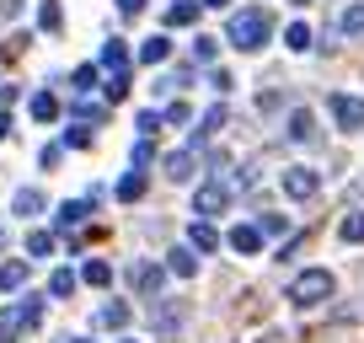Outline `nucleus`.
I'll list each match as a JSON object with an SVG mask.
<instances>
[{
    "label": "nucleus",
    "instance_id": "1",
    "mask_svg": "<svg viewBox=\"0 0 364 343\" xmlns=\"http://www.w3.org/2000/svg\"><path fill=\"white\" fill-rule=\"evenodd\" d=\"M268 33H273V16L262 11V6H247V11H236V16H230L225 43H230V48H241V54H252V48H262V43H268Z\"/></svg>",
    "mask_w": 364,
    "mask_h": 343
},
{
    "label": "nucleus",
    "instance_id": "2",
    "mask_svg": "<svg viewBox=\"0 0 364 343\" xmlns=\"http://www.w3.org/2000/svg\"><path fill=\"white\" fill-rule=\"evenodd\" d=\"M43 322V295H22L16 306L0 311V343H16L22 332H33Z\"/></svg>",
    "mask_w": 364,
    "mask_h": 343
},
{
    "label": "nucleus",
    "instance_id": "3",
    "mask_svg": "<svg viewBox=\"0 0 364 343\" xmlns=\"http://www.w3.org/2000/svg\"><path fill=\"white\" fill-rule=\"evenodd\" d=\"M338 290V279H332V268H306V274H295V285H289V300H295L300 311L306 306H321V300Z\"/></svg>",
    "mask_w": 364,
    "mask_h": 343
},
{
    "label": "nucleus",
    "instance_id": "4",
    "mask_svg": "<svg viewBox=\"0 0 364 343\" xmlns=\"http://www.w3.org/2000/svg\"><path fill=\"white\" fill-rule=\"evenodd\" d=\"M327 113L338 118V129H343V134H353V129H364V97L332 92V97H327Z\"/></svg>",
    "mask_w": 364,
    "mask_h": 343
},
{
    "label": "nucleus",
    "instance_id": "5",
    "mask_svg": "<svg viewBox=\"0 0 364 343\" xmlns=\"http://www.w3.org/2000/svg\"><path fill=\"white\" fill-rule=\"evenodd\" d=\"M316 188H321V177H316L311 167H289V172H284V194L300 199V204H306V199H316Z\"/></svg>",
    "mask_w": 364,
    "mask_h": 343
},
{
    "label": "nucleus",
    "instance_id": "6",
    "mask_svg": "<svg viewBox=\"0 0 364 343\" xmlns=\"http://www.w3.org/2000/svg\"><path fill=\"white\" fill-rule=\"evenodd\" d=\"M225 204H230V183H220V177H215V183H204V188L193 194V209H198V215H220Z\"/></svg>",
    "mask_w": 364,
    "mask_h": 343
},
{
    "label": "nucleus",
    "instance_id": "7",
    "mask_svg": "<svg viewBox=\"0 0 364 343\" xmlns=\"http://www.w3.org/2000/svg\"><path fill=\"white\" fill-rule=\"evenodd\" d=\"M161 279H166V274H161L156 263H134V268H129V285H134L139 295H161Z\"/></svg>",
    "mask_w": 364,
    "mask_h": 343
},
{
    "label": "nucleus",
    "instance_id": "8",
    "mask_svg": "<svg viewBox=\"0 0 364 343\" xmlns=\"http://www.w3.org/2000/svg\"><path fill=\"white\" fill-rule=\"evenodd\" d=\"M193 172H198L193 150H171V156H166V177H171V183H193Z\"/></svg>",
    "mask_w": 364,
    "mask_h": 343
},
{
    "label": "nucleus",
    "instance_id": "9",
    "mask_svg": "<svg viewBox=\"0 0 364 343\" xmlns=\"http://www.w3.org/2000/svg\"><path fill=\"white\" fill-rule=\"evenodd\" d=\"M97 70H107V75H113V70H129V43H124V38H107V43H102Z\"/></svg>",
    "mask_w": 364,
    "mask_h": 343
},
{
    "label": "nucleus",
    "instance_id": "10",
    "mask_svg": "<svg viewBox=\"0 0 364 343\" xmlns=\"http://www.w3.org/2000/svg\"><path fill=\"white\" fill-rule=\"evenodd\" d=\"M225 124H230V113H225V102H215V107H209V113H204V118H198V134H193V150H198V145H204V139H209V134H220V129H225Z\"/></svg>",
    "mask_w": 364,
    "mask_h": 343
},
{
    "label": "nucleus",
    "instance_id": "11",
    "mask_svg": "<svg viewBox=\"0 0 364 343\" xmlns=\"http://www.w3.org/2000/svg\"><path fill=\"white\" fill-rule=\"evenodd\" d=\"M289 139H300V145L316 139V118H311V107H295V113H289Z\"/></svg>",
    "mask_w": 364,
    "mask_h": 343
},
{
    "label": "nucleus",
    "instance_id": "12",
    "mask_svg": "<svg viewBox=\"0 0 364 343\" xmlns=\"http://www.w3.org/2000/svg\"><path fill=\"white\" fill-rule=\"evenodd\" d=\"M27 113H33L38 124H54V118H59V97H54V92H33V102H27Z\"/></svg>",
    "mask_w": 364,
    "mask_h": 343
},
{
    "label": "nucleus",
    "instance_id": "13",
    "mask_svg": "<svg viewBox=\"0 0 364 343\" xmlns=\"http://www.w3.org/2000/svg\"><path fill=\"white\" fill-rule=\"evenodd\" d=\"M198 22V0H171L166 6V27H193Z\"/></svg>",
    "mask_w": 364,
    "mask_h": 343
},
{
    "label": "nucleus",
    "instance_id": "14",
    "mask_svg": "<svg viewBox=\"0 0 364 343\" xmlns=\"http://www.w3.org/2000/svg\"><path fill=\"white\" fill-rule=\"evenodd\" d=\"M230 247H236L241 258H252V252L262 247V231L257 226H236V231H230Z\"/></svg>",
    "mask_w": 364,
    "mask_h": 343
},
{
    "label": "nucleus",
    "instance_id": "15",
    "mask_svg": "<svg viewBox=\"0 0 364 343\" xmlns=\"http://www.w3.org/2000/svg\"><path fill=\"white\" fill-rule=\"evenodd\" d=\"M338 33H348V38L364 33V0H353V6H343V11H338Z\"/></svg>",
    "mask_w": 364,
    "mask_h": 343
},
{
    "label": "nucleus",
    "instance_id": "16",
    "mask_svg": "<svg viewBox=\"0 0 364 343\" xmlns=\"http://www.w3.org/2000/svg\"><path fill=\"white\" fill-rule=\"evenodd\" d=\"M91 322H97V327H124V322H129V300H107Z\"/></svg>",
    "mask_w": 364,
    "mask_h": 343
},
{
    "label": "nucleus",
    "instance_id": "17",
    "mask_svg": "<svg viewBox=\"0 0 364 343\" xmlns=\"http://www.w3.org/2000/svg\"><path fill=\"white\" fill-rule=\"evenodd\" d=\"M166 274H177V279H193L198 274V258H193V252H171V258H166Z\"/></svg>",
    "mask_w": 364,
    "mask_h": 343
},
{
    "label": "nucleus",
    "instance_id": "18",
    "mask_svg": "<svg viewBox=\"0 0 364 343\" xmlns=\"http://www.w3.org/2000/svg\"><path fill=\"white\" fill-rule=\"evenodd\" d=\"M86 215H91V204H86V199H70V204H59V226H65V231H75Z\"/></svg>",
    "mask_w": 364,
    "mask_h": 343
},
{
    "label": "nucleus",
    "instance_id": "19",
    "mask_svg": "<svg viewBox=\"0 0 364 343\" xmlns=\"http://www.w3.org/2000/svg\"><path fill=\"white\" fill-rule=\"evenodd\" d=\"M16 215H43V194H38V188H16Z\"/></svg>",
    "mask_w": 364,
    "mask_h": 343
},
{
    "label": "nucleus",
    "instance_id": "20",
    "mask_svg": "<svg viewBox=\"0 0 364 343\" xmlns=\"http://www.w3.org/2000/svg\"><path fill=\"white\" fill-rule=\"evenodd\" d=\"M38 27H43V33H59V27H65V11H59V0H43V6H38Z\"/></svg>",
    "mask_w": 364,
    "mask_h": 343
},
{
    "label": "nucleus",
    "instance_id": "21",
    "mask_svg": "<svg viewBox=\"0 0 364 343\" xmlns=\"http://www.w3.org/2000/svg\"><path fill=\"white\" fill-rule=\"evenodd\" d=\"M22 285H27V263H16V258L0 263V290H22Z\"/></svg>",
    "mask_w": 364,
    "mask_h": 343
},
{
    "label": "nucleus",
    "instance_id": "22",
    "mask_svg": "<svg viewBox=\"0 0 364 343\" xmlns=\"http://www.w3.org/2000/svg\"><path fill=\"white\" fill-rule=\"evenodd\" d=\"M171 54V38H145V48H139V59H145V65H161V59H166Z\"/></svg>",
    "mask_w": 364,
    "mask_h": 343
},
{
    "label": "nucleus",
    "instance_id": "23",
    "mask_svg": "<svg viewBox=\"0 0 364 343\" xmlns=\"http://www.w3.org/2000/svg\"><path fill=\"white\" fill-rule=\"evenodd\" d=\"M188 241H193L198 252H215V247H220V231H215V226H204V220H198V226L188 231Z\"/></svg>",
    "mask_w": 364,
    "mask_h": 343
},
{
    "label": "nucleus",
    "instance_id": "24",
    "mask_svg": "<svg viewBox=\"0 0 364 343\" xmlns=\"http://www.w3.org/2000/svg\"><path fill=\"white\" fill-rule=\"evenodd\" d=\"M118 199H124V204H134V199H145V172H129L124 183H118Z\"/></svg>",
    "mask_w": 364,
    "mask_h": 343
},
{
    "label": "nucleus",
    "instance_id": "25",
    "mask_svg": "<svg viewBox=\"0 0 364 343\" xmlns=\"http://www.w3.org/2000/svg\"><path fill=\"white\" fill-rule=\"evenodd\" d=\"M338 236H343V241H364V209H353V215H343Z\"/></svg>",
    "mask_w": 364,
    "mask_h": 343
},
{
    "label": "nucleus",
    "instance_id": "26",
    "mask_svg": "<svg viewBox=\"0 0 364 343\" xmlns=\"http://www.w3.org/2000/svg\"><path fill=\"white\" fill-rule=\"evenodd\" d=\"M102 118H107V107H102V102H75V124H91V129H97Z\"/></svg>",
    "mask_w": 364,
    "mask_h": 343
},
{
    "label": "nucleus",
    "instance_id": "27",
    "mask_svg": "<svg viewBox=\"0 0 364 343\" xmlns=\"http://www.w3.org/2000/svg\"><path fill=\"white\" fill-rule=\"evenodd\" d=\"M284 43H289V48H295V54H306V48H311V27H306V22H289V33H284Z\"/></svg>",
    "mask_w": 364,
    "mask_h": 343
},
{
    "label": "nucleus",
    "instance_id": "28",
    "mask_svg": "<svg viewBox=\"0 0 364 343\" xmlns=\"http://www.w3.org/2000/svg\"><path fill=\"white\" fill-rule=\"evenodd\" d=\"M80 279H86V285H97V290H102L107 279H113V268H107V263H97V258H91V263L80 268Z\"/></svg>",
    "mask_w": 364,
    "mask_h": 343
},
{
    "label": "nucleus",
    "instance_id": "29",
    "mask_svg": "<svg viewBox=\"0 0 364 343\" xmlns=\"http://www.w3.org/2000/svg\"><path fill=\"white\" fill-rule=\"evenodd\" d=\"M27 252H33V258H48V252H54V236H48V231H33V236H27Z\"/></svg>",
    "mask_w": 364,
    "mask_h": 343
},
{
    "label": "nucleus",
    "instance_id": "30",
    "mask_svg": "<svg viewBox=\"0 0 364 343\" xmlns=\"http://www.w3.org/2000/svg\"><path fill=\"white\" fill-rule=\"evenodd\" d=\"M97 80H102V70H97V65H80V70H75V80H70V86H80V92H91V86H97Z\"/></svg>",
    "mask_w": 364,
    "mask_h": 343
},
{
    "label": "nucleus",
    "instance_id": "31",
    "mask_svg": "<svg viewBox=\"0 0 364 343\" xmlns=\"http://www.w3.org/2000/svg\"><path fill=\"white\" fill-rule=\"evenodd\" d=\"M124 92H129V70H113V75H107V102H118Z\"/></svg>",
    "mask_w": 364,
    "mask_h": 343
},
{
    "label": "nucleus",
    "instance_id": "32",
    "mask_svg": "<svg viewBox=\"0 0 364 343\" xmlns=\"http://www.w3.org/2000/svg\"><path fill=\"white\" fill-rule=\"evenodd\" d=\"M257 231H262V236H284L289 220H284V215H262V220H257Z\"/></svg>",
    "mask_w": 364,
    "mask_h": 343
},
{
    "label": "nucleus",
    "instance_id": "33",
    "mask_svg": "<svg viewBox=\"0 0 364 343\" xmlns=\"http://www.w3.org/2000/svg\"><path fill=\"white\" fill-rule=\"evenodd\" d=\"M48 290H54V295H70V290H75V274H70V268H54V279H48Z\"/></svg>",
    "mask_w": 364,
    "mask_h": 343
},
{
    "label": "nucleus",
    "instance_id": "34",
    "mask_svg": "<svg viewBox=\"0 0 364 343\" xmlns=\"http://www.w3.org/2000/svg\"><path fill=\"white\" fill-rule=\"evenodd\" d=\"M156 327H161V332H177V327H182V311L161 306V311H156Z\"/></svg>",
    "mask_w": 364,
    "mask_h": 343
},
{
    "label": "nucleus",
    "instance_id": "35",
    "mask_svg": "<svg viewBox=\"0 0 364 343\" xmlns=\"http://www.w3.org/2000/svg\"><path fill=\"white\" fill-rule=\"evenodd\" d=\"M65 145H70V150H86V145H91V124H75V129L65 134Z\"/></svg>",
    "mask_w": 364,
    "mask_h": 343
},
{
    "label": "nucleus",
    "instance_id": "36",
    "mask_svg": "<svg viewBox=\"0 0 364 343\" xmlns=\"http://www.w3.org/2000/svg\"><path fill=\"white\" fill-rule=\"evenodd\" d=\"M188 118H193V107H188V102L177 97V102L166 107V118H161V124H188Z\"/></svg>",
    "mask_w": 364,
    "mask_h": 343
},
{
    "label": "nucleus",
    "instance_id": "37",
    "mask_svg": "<svg viewBox=\"0 0 364 343\" xmlns=\"http://www.w3.org/2000/svg\"><path fill=\"white\" fill-rule=\"evenodd\" d=\"M215 54H220V43H215V38H198V43H193V59H198V65H209Z\"/></svg>",
    "mask_w": 364,
    "mask_h": 343
},
{
    "label": "nucleus",
    "instance_id": "38",
    "mask_svg": "<svg viewBox=\"0 0 364 343\" xmlns=\"http://www.w3.org/2000/svg\"><path fill=\"white\" fill-rule=\"evenodd\" d=\"M209 86H215V92H230V86H236V75H230V70H209Z\"/></svg>",
    "mask_w": 364,
    "mask_h": 343
},
{
    "label": "nucleus",
    "instance_id": "39",
    "mask_svg": "<svg viewBox=\"0 0 364 343\" xmlns=\"http://www.w3.org/2000/svg\"><path fill=\"white\" fill-rule=\"evenodd\" d=\"M134 124H139V134H145V139H156V129H161V113H139Z\"/></svg>",
    "mask_w": 364,
    "mask_h": 343
},
{
    "label": "nucleus",
    "instance_id": "40",
    "mask_svg": "<svg viewBox=\"0 0 364 343\" xmlns=\"http://www.w3.org/2000/svg\"><path fill=\"white\" fill-rule=\"evenodd\" d=\"M150 156H156V145H150V139H139V145H134V167H145Z\"/></svg>",
    "mask_w": 364,
    "mask_h": 343
},
{
    "label": "nucleus",
    "instance_id": "41",
    "mask_svg": "<svg viewBox=\"0 0 364 343\" xmlns=\"http://www.w3.org/2000/svg\"><path fill=\"white\" fill-rule=\"evenodd\" d=\"M59 156H65V145H43V156H38V161H43V167H59Z\"/></svg>",
    "mask_w": 364,
    "mask_h": 343
},
{
    "label": "nucleus",
    "instance_id": "42",
    "mask_svg": "<svg viewBox=\"0 0 364 343\" xmlns=\"http://www.w3.org/2000/svg\"><path fill=\"white\" fill-rule=\"evenodd\" d=\"M118 11H124V16H134V11H145V0H118Z\"/></svg>",
    "mask_w": 364,
    "mask_h": 343
},
{
    "label": "nucleus",
    "instance_id": "43",
    "mask_svg": "<svg viewBox=\"0 0 364 343\" xmlns=\"http://www.w3.org/2000/svg\"><path fill=\"white\" fill-rule=\"evenodd\" d=\"M6 129H11V118H6V113H0V139H6Z\"/></svg>",
    "mask_w": 364,
    "mask_h": 343
},
{
    "label": "nucleus",
    "instance_id": "44",
    "mask_svg": "<svg viewBox=\"0 0 364 343\" xmlns=\"http://www.w3.org/2000/svg\"><path fill=\"white\" fill-rule=\"evenodd\" d=\"M59 343H91V338H59Z\"/></svg>",
    "mask_w": 364,
    "mask_h": 343
},
{
    "label": "nucleus",
    "instance_id": "45",
    "mask_svg": "<svg viewBox=\"0 0 364 343\" xmlns=\"http://www.w3.org/2000/svg\"><path fill=\"white\" fill-rule=\"evenodd\" d=\"M204 6H230V0H204Z\"/></svg>",
    "mask_w": 364,
    "mask_h": 343
},
{
    "label": "nucleus",
    "instance_id": "46",
    "mask_svg": "<svg viewBox=\"0 0 364 343\" xmlns=\"http://www.w3.org/2000/svg\"><path fill=\"white\" fill-rule=\"evenodd\" d=\"M295 6H300V0H295Z\"/></svg>",
    "mask_w": 364,
    "mask_h": 343
},
{
    "label": "nucleus",
    "instance_id": "47",
    "mask_svg": "<svg viewBox=\"0 0 364 343\" xmlns=\"http://www.w3.org/2000/svg\"><path fill=\"white\" fill-rule=\"evenodd\" d=\"M129 343H134V338H129Z\"/></svg>",
    "mask_w": 364,
    "mask_h": 343
}]
</instances>
